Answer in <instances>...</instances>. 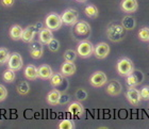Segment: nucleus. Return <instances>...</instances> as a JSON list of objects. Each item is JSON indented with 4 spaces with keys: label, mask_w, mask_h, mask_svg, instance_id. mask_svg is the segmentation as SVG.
Returning <instances> with one entry per match:
<instances>
[{
    "label": "nucleus",
    "mask_w": 149,
    "mask_h": 129,
    "mask_svg": "<svg viewBox=\"0 0 149 129\" xmlns=\"http://www.w3.org/2000/svg\"><path fill=\"white\" fill-rule=\"evenodd\" d=\"M125 30L126 29L123 27V25L118 24H111L107 28V36L111 42L117 43L124 40L125 38Z\"/></svg>",
    "instance_id": "f257e3e1"
},
{
    "label": "nucleus",
    "mask_w": 149,
    "mask_h": 129,
    "mask_svg": "<svg viewBox=\"0 0 149 129\" xmlns=\"http://www.w3.org/2000/svg\"><path fill=\"white\" fill-rule=\"evenodd\" d=\"M116 68L119 75L123 77H127L134 70V65L129 58H121L120 60H118Z\"/></svg>",
    "instance_id": "f03ea898"
},
{
    "label": "nucleus",
    "mask_w": 149,
    "mask_h": 129,
    "mask_svg": "<svg viewBox=\"0 0 149 129\" xmlns=\"http://www.w3.org/2000/svg\"><path fill=\"white\" fill-rule=\"evenodd\" d=\"M45 25L47 28L51 29L52 31H56L59 30L63 25L62 18L59 14L56 13H50L47 15V17L45 18Z\"/></svg>",
    "instance_id": "7ed1b4c3"
},
{
    "label": "nucleus",
    "mask_w": 149,
    "mask_h": 129,
    "mask_svg": "<svg viewBox=\"0 0 149 129\" xmlns=\"http://www.w3.org/2000/svg\"><path fill=\"white\" fill-rule=\"evenodd\" d=\"M61 18H62V22L64 25L74 26L77 24L78 19H79V13H78L77 10L74 9H67L62 13Z\"/></svg>",
    "instance_id": "20e7f679"
},
{
    "label": "nucleus",
    "mask_w": 149,
    "mask_h": 129,
    "mask_svg": "<svg viewBox=\"0 0 149 129\" xmlns=\"http://www.w3.org/2000/svg\"><path fill=\"white\" fill-rule=\"evenodd\" d=\"M77 52L81 58H88L94 54V45L87 40L81 41L78 44Z\"/></svg>",
    "instance_id": "39448f33"
},
{
    "label": "nucleus",
    "mask_w": 149,
    "mask_h": 129,
    "mask_svg": "<svg viewBox=\"0 0 149 129\" xmlns=\"http://www.w3.org/2000/svg\"><path fill=\"white\" fill-rule=\"evenodd\" d=\"M144 80V74L141 70H135L131 73L130 75L127 76V84L129 88H135L137 85H140Z\"/></svg>",
    "instance_id": "423d86ee"
},
{
    "label": "nucleus",
    "mask_w": 149,
    "mask_h": 129,
    "mask_svg": "<svg viewBox=\"0 0 149 129\" xmlns=\"http://www.w3.org/2000/svg\"><path fill=\"white\" fill-rule=\"evenodd\" d=\"M108 82V77L103 72H95L91 76L90 83L94 88H101Z\"/></svg>",
    "instance_id": "0eeeda50"
},
{
    "label": "nucleus",
    "mask_w": 149,
    "mask_h": 129,
    "mask_svg": "<svg viewBox=\"0 0 149 129\" xmlns=\"http://www.w3.org/2000/svg\"><path fill=\"white\" fill-rule=\"evenodd\" d=\"M43 43L40 41H32L29 48V52L33 59H40L44 54Z\"/></svg>",
    "instance_id": "6e6552de"
},
{
    "label": "nucleus",
    "mask_w": 149,
    "mask_h": 129,
    "mask_svg": "<svg viewBox=\"0 0 149 129\" xmlns=\"http://www.w3.org/2000/svg\"><path fill=\"white\" fill-rule=\"evenodd\" d=\"M22 56L18 54V52H13L11 56H10L9 60H8V67L13 70H19L22 69Z\"/></svg>",
    "instance_id": "1a4fd4ad"
},
{
    "label": "nucleus",
    "mask_w": 149,
    "mask_h": 129,
    "mask_svg": "<svg viewBox=\"0 0 149 129\" xmlns=\"http://www.w3.org/2000/svg\"><path fill=\"white\" fill-rule=\"evenodd\" d=\"M110 54V46L107 43H98L94 47V54L97 59H104L109 56Z\"/></svg>",
    "instance_id": "9d476101"
},
{
    "label": "nucleus",
    "mask_w": 149,
    "mask_h": 129,
    "mask_svg": "<svg viewBox=\"0 0 149 129\" xmlns=\"http://www.w3.org/2000/svg\"><path fill=\"white\" fill-rule=\"evenodd\" d=\"M74 34L78 36H87L91 33V26L84 20L77 22L74 28Z\"/></svg>",
    "instance_id": "9b49d317"
},
{
    "label": "nucleus",
    "mask_w": 149,
    "mask_h": 129,
    "mask_svg": "<svg viewBox=\"0 0 149 129\" xmlns=\"http://www.w3.org/2000/svg\"><path fill=\"white\" fill-rule=\"evenodd\" d=\"M126 97H127L128 101L130 103L132 106H139L142 99L141 96V92L136 90L135 88H129L127 93H126Z\"/></svg>",
    "instance_id": "f8f14e48"
},
{
    "label": "nucleus",
    "mask_w": 149,
    "mask_h": 129,
    "mask_svg": "<svg viewBox=\"0 0 149 129\" xmlns=\"http://www.w3.org/2000/svg\"><path fill=\"white\" fill-rule=\"evenodd\" d=\"M37 32H40V31H38V29L36 28L35 25L28 26L27 28L24 29L22 40L25 42V43H31L32 41H34V36Z\"/></svg>",
    "instance_id": "ddd939ff"
},
{
    "label": "nucleus",
    "mask_w": 149,
    "mask_h": 129,
    "mask_svg": "<svg viewBox=\"0 0 149 129\" xmlns=\"http://www.w3.org/2000/svg\"><path fill=\"white\" fill-rule=\"evenodd\" d=\"M121 84L117 80H111V81L107 84L106 92L107 94H109L110 96H117L121 93Z\"/></svg>",
    "instance_id": "4468645a"
},
{
    "label": "nucleus",
    "mask_w": 149,
    "mask_h": 129,
    "mask_svg": "<svg viewBox=\"0 0 149 129\" xmlns=\"http://www.w3.org/2000/svg\"><path fill=\"white\" fill-rule=\"evenodd\" d=\"M121 10L126 13H135L139 9L137 0H121Z\"/></svg>",
    "instance_id": "2eb2a0df"
},
{
    "label": "nucleus",
    "mask_w": 149,
    "mask_h": 129,
    "mask_svg": "<svg viewBox=\"0 0 149 129\" xmlns=\"http://www.w3.org/2000/svg\"><path fill=\"white\" fill-rule=\"evenodd\" d=\"M67 111H68L72 115H74V116L80 117V116H82L84 113V108L79 101H74V103H72V104L68 106Z\"/></svg>",
    "instance_id": "dca6fc26"
},
{
    "label": "nucleus",
    "mask_w": 149,
    "mask_h": 129,
    "mask_svg": "<svg viewBox=\"0 0 149 129\" xmlns=\"http://www.w3.org/2000/svg\"><path fill=\"white\" fill-rule=\"evenodd\" d=\"M76 65H74V62H70V61H65L64 63L61 66V73L64 77H69V76H72L76 73Z\"/></svg>",
    "instance_id": "f3484780"
},
{
    "label": "nucleus",
    "mask_w": 149,
    "mask_h": 129,
    "mask_svg": "<svg viewBox=\"0 0 149 129\" xmlns=\"http://www.w3.org/2000/svg\"><path fill=\"white\" fill-rule=\"evenodd\" d=\"M53 38L52 30L49 28H43L38 32V40H40L44 45H47Z\"/></svg>",
    "instance_id": "a211bd4d"
},
{
    "label": "nucleus",
    "mask_w": 149,
    "mask_h": 129,
    "mask_svg": "<svg viewBox=\"0 0 149 129\" xmlns=\"http://www.w3.org/2000/svg\"><path fill=\"white\" fill-rule=\"evenodd\" d=\"M25 77L28 80H36L40 76H38V68L33 64H29L26 66L25 68Z\"/></svg>",
    "instance_id": "6ab92c4d"
},
{
    "label": "nucleus",
    "mask_w": 149,
    "mask_h": 129,
    "mask_svg": "<svg viewBox=\"0 0 149 129\" xmlns=\"http://www.w3.org/2000/svg\"><path fill=\"white\" fill-rule=\"evenodd\" d=\"M61 92L59 90H52V91H50L48 94H47V103L51 106H56V105H59V100H60V97H61Z\"/></svg>",
    "instance_id": "aec40b11"
},
{
    "label": "nucleus",
    "mask_w": 149,
    "mask_h": 129,
    "mask_svg": "<svg viewBox=\"0 0 149 129\" xmlns=\"http://www.w3.org/2000/svg\"><path fill=\"white\" fill-rule=\"evenodd\" d=\"M52 75H53L52 68L49 65L43 64V65H40L38 67V76H40V78L44 79V80H47V79L51 78Z\"/></svg>",
    "instance_id": "412c9836"
},
{
    "label": "nucleus",
    "mask_w": 149,
    "mask_h": 129,
    "mask_svg": "<svg viewBox=\"0 0 149 129\" xmlns=\"http://www.w3.org/2000/svg\"><path fill=\"white\" fill-rule=\"evenodd\" d=\"M22 32H24V29H22L20 26L14 25L10 29V36H11V38L14 40V41H18V40H22Z\"/></svg>",
    "instance_id": "4be33fe9"
},
{
    "label": "nucleus",
    "mask_w": 149,
    "mask_h": 129,
    "mask_svg": "<svg viewBox=\"0 0 149 129\" xmlns=\"http://www.w3.org/2000/svg\"><path fill=\"white\" fill-rule=\"evenodd\" d=\"M121 25L126 30H133L136 26V20L132 16H125L121 20Z\"/></svg>",
    "instance_id": "5701e85b"
},
{
    "label": "nucleus",
    "mask_w": 149,
    "mask_h": 129,
    "mask_svg": "<svg viewBox=\"0 0 149 129\" xmlns=\"http://www.w3.org/2000/svg\"><path fill=\"white\" fill-rule=\"evenodd\" d=\"M63 82H64V76L62 75V73H56L50 78V83L53 88H59Z\"/></svg>",
    "instance_id": "b1692460"
},
{
    "label": "nucleus",
    "mask_w": 149,
    "mask_h": 129,
    "mask_svg": "<svg viewBox=\"0 0 149 129\" xmlns=\"http://www.w3.org/2000/svg\"><path fill=\"white\" fill-rule=\"evenodd\" d=\"M84 12H85V15L90 18H96L99 15V12H98V9H97L96 6L94 4H88V6H85L84 9Z\"/></svg>",
    "instance_id": "393cba45"
},
{
    "label": "nucleus",
    "mask_w": 149,
    "mask_h": 129,
    "mask_svg": "<svg viewBox=\"0 0 149 129\" xmlns=\"http://www.w3.org/2000/svg\"><path fill=\"white\" fill-rule=\"evenodd\" d=\"M2 78L6 82H9V83L13 82L16 79L15 70H13V69H11V68L6 69V70H4V73L2 74Z\"/></svg>",
    "instance_id": "a878e982"
},
{
    "label": "nucleus",
    "mask_w": 149,
    "mask_h": 129,
    "mask_svg": "<svg viewBox=\"0 0 149 129\" xmlns=\"http://www.w3.org/2000/svg\"><path fill=\"white\" fill-rule=\"evenodd\" d=\"M17 92L20 95H27L30 92V85L27 81H20L17 84Z\"/></svg>",
    "instance_id": "bb28decb"
},
{
    "label": "nucleus",
    "mask_w": 149,
    "mask_h": 129,
    "mask_svg": "<svg viewBox=\"0 0 149 129\" xmlns=\"http://www.w3.org/2000/svg\"><path fill=\"white\" fill-rule=\"evenodd\" d=\"M78 52L77 51L72 50V49H67V50L64 52V60L65 61H70V62H74V60L77 59Z\"/></svg>",
    "instance_id": "cd10ccee"
},
{
    "label": "nucleus",
    "mask_w": 149,
    "mask_h": 129,
    "mask_svg": "<svg viewBox=\"0 0 149 129\" xmlns=\"http://www.w3.org/2000/svg\"><path fill=\"white\" fill-rule=\"evenodd\" d=\"M10 51L6 49V48H0V65L1 64H6L8 63V60L10 58Z\"/></svg>",
    "instance_id": "c85d7f7f"
},
{
    "label": "nucleus",
    "mask_w": 149,
    "mask_h": 129,
    "mask_svg": "<svg viewBox=\"0 0 149 129\" xmlns=\"http://www.w3.org/2000/svg\"><path fill=\"white\" fill-rule=\"evenodd\" d=\"M74 127H76L74 126V122L72 120H68V119L61 121L59 124L60 129H74Z\"/></svg>",
    "instance_id": "c756f323"
},
{
    "label": "nucleus",
    "mask_w": 149,
    "mask_h": 129,
    "mask_svg": "<svg viewBox=\"0 0 149 129\" xmlns=\"http://www.w3.org/2000/svg\"><path fill=\"white\" fill-rule=\"evenodd\" d=\"M139 38L143 42H149V28L144 27L139 31Z\"/></svg>",
    "instance_id": "7c9ffc66"
},
{
    "label": "nucleus",
    "mask_w": 149,
    "mask_h": 129,
    "mask_svg": "<svg viewBox=\"0 0 149 129\" xmlns=\"http://www.w3.org/2000/svg\"><path fill=\"white\" fill-rule=\"evenodd\" d=\"M74 97L77 98L78 101H83L87 98V92L84 90V89H78L76 91V94H74Z\"/></svg>",
    "instance_id": "2f4dec72"
},
{
    "label": "nucleus",
    "mask_w": 149,
    "mask_h": 129,
    "mask_svg": "<svg viewBox=\"0 0 149 129\" xmlns=\"http://www.w3.org/2000/svg\"><path fill=\"white\" fill-rule=\"evenodd\" d=\"M47 46H48V48H49L50 51H52V52H56V51H58L60 49V42L56 40V38H53L51 41L47 44Z\"/></svg>",
    "instance_id": "473e14b6"
},
{
    "label": "nucleus",
    "mask_w": 149,
    "mask_h": 129,
    "mask_svg": "<svg viewBox=\"0 0 149 129\" xmlns=\"http://www.w3.org/2000/svg\"><path fill=\"white\" fill-rule=\"evenodd\" d=\"M141 96L144 100H149V86L146 85L141 90Z\"/></svg>",
    "instance_id": "72a5a7b5"
},
{
    "label": "nucleus",
    "mask_w": 149,
    "mask_h": 129,
    "mask_svg": "<svg viewBox=\"0 0 149 129\" xmlns=\"http://www.w3.org/2000/svg\"><path fill=\"white\" fill-rule=\"evenodd\" d=\"M8 97V90L4 85L0 84V101H3Z\"/></svg>",
    "instance_id": "f704fd0d"
},
{
    "label": "nucleus",
    "mask_w": 149,
    "mask_h": 129,
    "mask_svg": "<svg viewBox=\"0 0 149 129\" xmlns=\"http://www.w3.org/2000/svg\"><path fill=\"white\" fill-rule=\"evenodd\" d=\"M70 99L69 97V95L67 94H61V97H60V100H59V105H65L67 104Z\"/></svg>",
    "instance_id": "c9c22d12"
},
{
    "label": "nucleus",
    "mask_w": 149,
    "mask_h": 129,
    "mask_svg": "<svg viewBox=\"0 0 149 129\" xmlns=\"http://www.w3.org/2000/svg\"><path fill=\"white\" fill-rule=\"evenodd\" d=\"M14 2H15V0H1V4L4 6H8V8L12 6Z\"/></svg>",
    "instance_id": "e433bc0d"
},
{
    "label": "nucleus",
    "mask_w": 149,
    "mask_h": 129,
    "mask_svg": "<svg viewBox=\"0 0 149 129\" xmlns=\"http://www.w3.org/2000/svg\"><path fill=\"white\" fill-rule=\"evenodd\" d=\"M35 26H36V28L38 29V31H40V30L44 28L43 24H40V22H37V24H35Z\"/></svg>",
    "instance_id": "4c0bfd02"
},
{
    "label": "nucleus",
    "mask_w": 149,
    "mask_h": 129,
    "mask_svg": "<svg viewBox=\"0 0 149 129\" xmlns=\"http://www.w3.org/2000/svg\"><path fill=\"white\" fill-rule=\"evenodd\" d=\"M77 1H79V2H86L87 0H77Z\"/></svg>",
    "instance_id": "58836bf2"
},
{
    "label": "nucleus",
    "mask_w": 149,
    "mask_h": 129,
    "mask_svg": "<svg viewBox=\"0 0 149 129\" xmlns=\"http://www.w3.org/2000/svg\"><path fill=\"white\" fill-rule=\"evenodd\" d=\"M0 4H1V0H0Z\"/></svg>",
    "instance_id": "ea45409f"
},
{
    "label": "nucleus",
    "mask_w": 149,
    "mask_h": 129,
    "mask_svg": "<svg viewBox=\"0 0 149 129\" xmlns=\"http://www.w3.org/2000/svg\"><path fill=\"white\" fill-rule=\"evenodd\" d=\"M148 49H149V47H148Z\"/></svg>",
    "instance_id": "a19ab883"
}]
</instances>
